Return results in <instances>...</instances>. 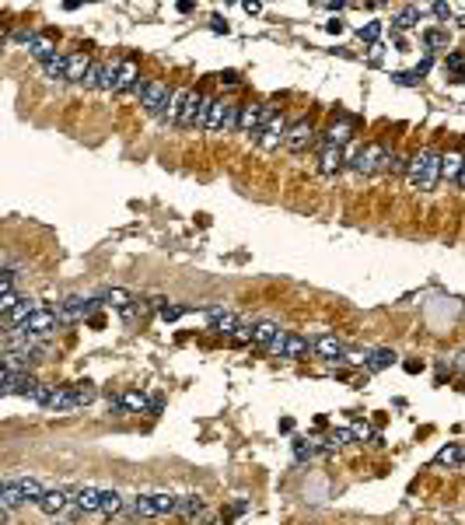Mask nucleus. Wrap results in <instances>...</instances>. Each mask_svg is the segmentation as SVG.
<instances>
[{
  "instance_id": "obj_1",
  "label": "nucleus",
  "mask_w": 465,
  "mask_h": 525,
  "mask_svg": "<svg viewBox=\"0 0 465 525\" xmlns=\"http://www.w3.org/2000/svg\"><path fill=\"white\" fill-rule=\"evenodd\" d=\"M406 179H409V186H413V190L430 193V190L438 186V179H441V154H438V151H430V147L416 151V154L406 161Z\"/></svg>"
},
{
  "instance_id": "obj_2",
  "label": "nucleus",
  "mask_w": 465,
  "mask_h": 525,
  "mask_svg": "<svg viewBox=\"0 0 465 525\" xmlns=\"http://www.w3.org/2000/svg\"><path fill=\"white\" fill-rule=\"evenodd\" d=\"M238 123H242V105L238 102H224V99H210V109H206V123H203V130H210V133H231V130H238Z\"/></svg>"
},
{
  "instance_id": "obj_3",
  "label": "nucleus",
  "mask_w": 465,
  "mask_h": 525,
  "mask_svg": "<svg viewBox=\"0 0 465 525\" xmlns=\"http://www.w3.org/2000/svg\"><path fill=\"white\" fill-rule=\"evenodd\" d=\"M140 85V70H137V63L133 60H119V63H108L105 67V81H101V88L105 92H133Z\"/></svg>"
},
{
  "instance_id": "obj_4",
  "label": "nucleus",
  "mask_w": 465,
  "mask_h": 525,
  "mask_svg": "<svg viewBox=\"0 0 465 525\" xmlns=\"http://www.w3.org/2000/svg\"><path fill=\"white\" fill-rule=\"evenodd\" d=\"M277 119V109L270 102H259V105H242V123H238V130L242 133H249V137H263L266 133V126Z\"/></svg>"
},
{
  "instance_id": "obj_5",
  "label": "nucleus",
  "mask_w": 465,
  "mask_h": 525,
  "mask_svg": "<svg viewBox=\"0 0 465 525\" xmlns=\"http://www.w3.org/2000/svg\"><path fill=\"white\" fill-rule=\"evenodd\" d=\"M98 309H101V298H81V295H70V298H63V302L56 305V315H60L63 326H74V322L92 319Z\"/></svg>"
},
{
  "instance_id": "obj_6",
  "label": "nucleus",
  "mask_w": 465,
  "mask_h": 525,
  "mask_svg": "<svg viewBox=\"0 0 465 525\" xmlns=\"http://www.w3.org/2000/svg\"><path fill=\"white\" fill-rule=\"evenodd\" d=\"M0 393H4V396H25V400H39V393H42V382H39L32 371H4Z\"/></svg>"
},
{
  "instance_id": "obj_7",
  "label": "nucleus",
  "mask_w": 465,
  "mask_h": 525,
  "mask_svg": "<svg viewBox=\"0 0 465 525\" xmlns=\"http://www.w3.org/2000/svg\"><path fill=\"white\" fill-rule=\"evenodd\" d=\"M179 508V498L175 494H144L130 505L133 515H144V519H158V515H175Z\"/></svg>"
},
{
  "instance_id": "obj_8",
  "label": "nucleus",
  "mask_w": 465,
  "mask_h": 525,
  "mask_svg": "<svg viewBox=\"0 0 465 525\" xmlns=\"http://www.w3.org/2000/svg\"><path fill=\"white\" fill-rule=\"evenodd\" d=\"M63 322H60V315L56 309H39V312H32L21 326H18V333H25V336H35V340H49L56 329H60Z\"/></svg>"
},
{
  "instance_id": "obj_9",
  "label": "nucleus",
  "mask_w": 465,
  "mask_h": 525,
  "mask_svg": "<svg viewBox=\"0 0 465 525\" xmlns=\"http://www.w3.org/2000/svg\"><path fill=\"white\" fill-rule=\"evenodd\" d=\"M266 354L287 357V361H297V357H308V354H311V340L301 336V333H287V329H280V336L273 340V347H270Z\"/></svg>"
},
{
  "instance_id": "obj_10",
  "label": "nucleus",
  "mask_w": 465,
  "mask_h": 525,
  "mask_svg": "<svg viewBox=\"0 0 465 525\" xmlns=\"http://www.w3.org/2000/svg\"><path fill=\"white\" fill-rule=\"evenodd\" d=\"M14 39L25 42V49H28L39 63H49V60L56 56V42H53L49 35H39V32H18Z\"/></svg>"
},
{
  "instance_id": "obj_11",
  "label": "nucleus",
  "mask_w": 465,
  "mask_h": 525,
  "mask_svg": "<svg viewBox=\"0 0 465 525\" xmlns=\"http://www.w3.org/2000/svg\"><path fill=\"white\" fill-rule=\"evenodd\" d=\"M347 350H350V347H347L340 336H333V333H318V336L311 340V354H318V357L333 361V364H343Z\"/></svg>"
},
{
  "instance_id": "obj_12",
  "label": "nucleus",
  "mask_w": 465,
  "mask_h": 525,
  "mask_svg": "<svg viewBox=\"0 0 465 525\" xmlns=\"http://www.w3.org/2000/svg\"><path fill=\"white\" fill-rule=\"evenodd\" d=\"M168 102H172V92H168V85H161V81H147V85H144L140 105H144L151 116H165Z\"/></svg>"
},
{
  "instance_id": "obj_13",
  "label": "nucleus",
  "mask_w": 465,
  "mask_h": 525,
  "mask_svg": "<svg viewBox=\"0 0 465 525\" xmlns=\"http://www.w3.org/2000/svg\"><path fill=\"white\" fill-rule=\"evenodd\" d=\"M385 158H388V151L381 147V144H368V147H361L357 151V158H354V172H361V175H371V172H381L385 168Z\"/></svg>"
},
{
  "instance_id": "obj_14",
  "label": "nucleus",
  "mask_w": 465,
  "mask_h": 525,
  "mask_svg": "<svg viewBox=\"0 0 465 525\" xmlns=\"http://www.w3.org/2000/svg\"><path fill=\"white\" fill-rule=\"evenodd\" d=\"M206 322H210V329L221 333V336H235V333L242 329V319L235 312H228V309H206Z\"/></svg>"
},
{
  "instance_id": "obj_15",
  "label": "nucleus",
  "mask_w": 465,
  "mask_h": 525,
  "mask_svg": "<svg viewBox=\"0 0 465 525\" xmlns=\"http://www.w3.org/2000/svg\"><path fill=\"white\" fill-rule=\"evenodd\" d=\"M206 109H210V99H203L199 92H189L186 112H182V130L203 126V123H206Z\"/></svg>"
},
{
  "instance_id": "obj_16",
  "label": "nucleus",
  "mask_w": 465,
  "mask_h": 525,
  "mask_svg": "<svg viewBox=\"0 0 465 525\" xmlns=\"http://www.w3.org/2000/svg\"><path fill=\"white\" fill-rule=\"evenodd\" d=\"M315 144V126L308 123V119H297V123H290V133H287V151H304V147H311Z\"/></svg>"
},
{
  "instance_id": "obj_17",
  "label": "nucleus",
  "mask_w": 465,
  "mask_h": 525,
  "mask_svg": "<svg viewBox=\"0 0 465 525\" xmlns=\"http://www.w3.org/2000/svg\"><path fill=\"white\" fill-rule=\"evenodd\" d=\"M70 505H74V494H67V490H46V494H42V501H39L35 508H39L42 515H53V519H56V515H60V512H67Z\"/></svg>"
},
{
  "instance_id": "obj_18",
  "label": "nucleus",
  "mask_w": 465,
  "mask_h": 525,
  "mask_svg": "<svg viewBox=\"0 0 465 525\" xmlns=\"http://www.w3.org/2000/svg\"><path fill=\"white\" fill-rule=\"evenodd\" d=\"M287 133H290V123H287L283 116H277V119L266 126V133L259 137V144H263L266 151H277L280 144H287Z\"/></svg>"
},
{
  "instance_id": "obj_19",
  "label": "nucleus",
  "mask_w": 465,
  "mask_h": 525,
  "mask_svg": "<svg viewBox=\"0 0 465 525\" xmlns=\"http://www.w3.org/2000/svg\"><path fill=\"white\" fill-rule=\"evenodd\" d=\"M186 102H189V88H179V92H172V102L165 109V123L168 126H182V112H186Z\"/></svg>"
},
{
  "instance_id": "obj_20",
  "label": "nucleus",
  "mask_w": 465,
  "mask_h": 525,
  "mask_svg": "<svg viewBox=\"0 0 465 525\" xmlns=\"http://www.w3.org/2000/svg\"><path fill=\"white\" fill-rule=\"evenodd\" d=\"M39 309H42V305H35L32 298H21V302H18V305H14L11 312L4 315V322H7V329H18V326H21V322H25L28 315H32V312H39Z\"/></svg>"
},
{
  "instance_id": "obj_21",
  "label": "nucleus",
  "mask_w": 465,
  "mask_h": 525,
  "mask_svg": "<svg viewBox=\"0 0 465 525\" xmlns=\"http://www.w3.org/2000/svg\"><path fill=\"white\" fill-rule=\"evenodd\" d=\"M74 508H78V512H98V508H101V490H98V487H81V490H74Z\"/></svg>"
},
{
  "instance_id": "obj_22",
  "label": "nucleus",
  "mask_w": 465,
  "mask_h": 525,
  "mask_svg": "<svg viewBox=\"0 0 465 525\" xmlns=\"http://www.w3.org/2000/svg\"><path fill=\"white\" fill-rule=\"evenodd\" d=\"M350 140V123L343 119V123H333L329 130H326V137H322V151L326 147H340L343 151V144Z\"/></svg>"
},
{
  "instance_id": "obj_23",
  "label": "nucleus",
  "mask_w": 465,
  "mask_h": 525,
  "mask_svg": "<svg viewBox=\"0 0 465 525\" xmlns=\"http://www.w3.org/2000/svg\"><path fill=\"white\" fill-rule=\"evenodd\" d=\"M14 483H18V490H21L25 505H39V501H42V494H46V487H42L39 480H32V476H14Z\"/></svg>"
},
{
  "instance_id": "obj_24",
  "label": "nucleus",
  "mask_w": 465,
  "mask_h": 525,
  "mask_svg": "<svg viewBox=\"0 0 465 525\" xmlns=\"http://www.w3.org/2000/svg\"><path fill=\"white\" fill-rule=\"evenodd\" d=\"M88 67H92V60H88L85 53H70V60H67V81H78V85H85V74H88Z\"/></svg>"
},
{
  "instance_id": "obj_25",
  "label": "nucleus",
  "mask_w": 465,
  "mask_h": 525,
  "mask_svg": "<svg viewBox=\"0 0 465 525\" xmlns=\"http://www.w3.org/2000/svg\"><path fill=\"white\" fill-rule=\"evenodd\" d=\"M318 172H322V175L343 172V151H340V147H326V151H322V161H318Z\"/></svg>"
},
{
  "instance_id": "obj_26",
  "label": "nucleus",
  "mask_w": 465,
  "mask_h": 525,
  "mask_svg": "<svg viewBox=\"0 0 465 525\" xmlns=\"http://www.w3.org/2000/svg\"><path fill=\"white\" fill-rule=\"evenodd\" d=\"M277 336H280L277 322H256V336H252V343H256V347H263V350H270Z\"/></svg>"
},
{
  "instance_id": "obj_27",
  "label": "nucleus",
  "mask_w": 465,
  "mask_h": 525,
  "mask_svg": "<svg viewBox=\"0 0 465 525\" xmlns=\"http://www.w3.org/2000/svg\"><path fill=\"white\" fill-rule=\"evenodd\" d=\"M0 505H4V512H14V508H21V505H25V498H21V490H18L14 476H11V480H4V490H0Z\"/></svg>"
},
{
  "instance_id": "obj_28",
  "label": "nucleus",
  "mask_w": 465,
  "mask_h": 525,
  "mask_svg": "<svg viewBox=\"0 0 465 525\" xmlns=\"http://www.w3.org/2000/svg\"><path fill=\"white\" fill-rule=\"evenodd\" d=\"M462 165H465L462 154H441V175H445L448 183H459V175H462Z\"/></svg>"
},
{
  "instance_id": "obj_29",
  "label": "nucleus",
  "mask_w": 465,
  "mask_h": 525,
  "mask_svg": "<svg viewBox=\"0 0 465 525\" xmlns=\"http://www.w3.org/2000/svg\"><path fill=\"white\" fill-rule=\"evenodd\" d=\"M427 7H402L395 18H392V28H399V32H406V28H413L416 25V18L423 14Z\"/></svg>"
},
{
  "instance_id": "obj_30",
  "label": "nucleus",
  "mask_w": 465,
  "mask_h": 525,
  "mask_svg": "<svg viewBox=\"0 0 465 525\" xmlns=\"http://www.w3.org/2000/svg\"><path fill=\"white\" fill-rule=\"evenodd\" d=\"M67 60H70V53H56L49 63H42V70H46V78H60V81H67Z\"/></svg>"
},
{
  "instance_id": "obj_31",
  "label": "nucleus",
  "mask_w": 465,
  "mask_h": 525,
  "mask_svg": "<svg viewBox=\"0 0 465 525\" xmlns=\"http://www.w3.org/2000/svg\"><path fill=\"white\" fill-rule=\"evenodd\" d=\"M203 512V498L199 494H186V498H179V508H175V515H186V519H192V515H199Z\"/></svg>"
},
{
  "instance_id": "obj_32",
  "label": "nucleus",
  "mask_w": 465,
  "mask_h": 525,
  "mask_svg": "<svg viewBox=\"0 0 465 525\" xmlns=\"http://www.w3.org/2000/svg\"><path fill=\"white\" fill-rule=\"evenodd\" d=\"M130 302H133V298H130L126 291H119V288H112V291H105V295H101V305H112V309H123V312H126V309H133Z\"/></svg>"
},
{
  "instance_id": "obj_33",
  "label": "nucleus",
  "mask_w": 465,
  "mask_h": 525,
  "mask_svg": "<svg viewBox=\"0 0 465 525\" xmlns=\"http://www.w3.org/2000/svg\"><path fill=\"white\" fill-rule=\"evenodd\" d=\"M123 508V494L119 490H101V508H98V515H116Z\"/></svg>"
},
{
  "instance_id": "obj_34",
  "label": "nucleus",
  "mask_w": 465,
  "mask_h": 525,
  "mask_svg": "<svg viewBox=\"0 0 465 525\" xmlns=\"http://www.w3.org/2000/svg\"><path fill=\"white\" fill-rule=\"evenodd\" d=\"M105 67H108V63L92 60V67H88V74H85V88H101V81H105Z\"/></svg>"
},
{
  "instance_id": "obj_35",
  "label": "nucleus",
  "mask_w": 465,
  "mask_h": 525,
  "mask_svg": "<svg viewBox=\"0 0 465 525\" xmlns=\"http://www.w3.org/2000/svg\"><path fill=\"white\" fill-rule=\"evenodd\" d=\"M462 459H465V452L455 448V445H448V448L438 452V462H441V466H462Z\"/></svg>"
},
{
  "instance_id": "obj_36",
  "label": "nucleus",
  "mask_w": 465,
  "mask_h": 525,
  "mask_svg": "<svg viewBox=\"0 0 465 525\" xmlns=\"http://www.w3.org/2000/svg\"><path fill=\"white\" fill-rule=\"evenodd\" d=\"M423 42H427L430 49H441V46H448V32H438V28H430V32H423Z\"/></svg>"
},
{
  "instance_id": "obj_37",
  "label": "nucleus",
  "mask_w": 465,
  "mask_h": 525,
  "mask_svg": "<svg viewBox=\"0 0 465 525\" xmlns=\"http://www.w3.org/2000/svg\"><path fill=\"white\" fill-rule=\"evenodd\" d=\"M158 315H161L165 322H175V319H182V315H186V309H182V305H168V302H165Z\"/></svg>"
},
{
  "instance_id": "obj_38",
  "label": "nucleus",
  "mask_w": 465,
  "mask_h": 525,
  "mask_svg": "<svg viewBox=\"0 0 465 525\" xmlns=\"http://www.w3.org/2000/svg\"><path fill=\"white\" fill-rule=\"evenodd\" d=\"M381 172H406V165H402V158H399V154H388Z\"/></svg>"
},
{
  "instance_id": "obj_39",
  "label": "nucleus",
  "mask_w": 465,
  "mask_h": 525,
  "mask_svg": "<svg viewBox=\"0 0 465 525\" xmlns=\"http://www.w3.org/2000/svg\"><path fill=\"white\" fill-rule=\"evenodd\" d=\"M378 35H381V25H378V21H371V25H364V28H361V39H368V42H374Z\"/></svg>"
},
{
  "instance_id": "obj_40",
  "label": "nucleus",
  "mask_w": 465,
  "mask_h": 525,
  "mask_svg": "<svg viewBox=\"0 0 465 525\" xmlns=\"http://www.w3.org/2000/svg\"><path fill=\"white\" fill-rule=\"evenodd\" d=\"M448 70H455V74H465V56L452 53V56H448Z\"/></svg>"
},
{
  "instance_id": "obj_41",
  "label": "nucleus",
  "mask_w": 465,
  "mask_h": 525,
  "mask_svg": "<svg viewBox=\"0 0 465 525\" xmlns=\"http://www.w3.org/2000/svg\"><path fill=\"white\" fill-rule=\"evenodd\" d=\"M221 81H224V85H238V74H235V70H228V74H221Z\"/></svg>"
},
{
  "instance_id": "obj_42",
  "label": "nucleus",
  "mask_w": 465,
  "mask_h": 525,
  "mask_svg": "<svg viewBox=\"0 0 465 525\" xmlns=\"http://www.w3.org/2000/svg\"><path fill=\"white\" fill-rule=\"evenodd\" d=\"M459 190H465V165H462V175H459Z\"/></svg>"
},
{
  "instance_id": "obj_43",
  "label": "nucleus",
  "mask_w": 465,
  "mask_h": 525,
  "mask_svg": "<svg viewBox=\"0 0 465 525\" xmlns=\"http://www.w3.org/2000/svg\"><path fill=\"white\" fill-rule=\"evenodd\" d=\"M53 525H67V522H53Z\"/></svg>"
}]
</instances>
